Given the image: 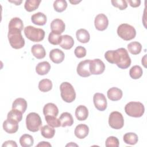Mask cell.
Masks as SVG:
<instances>
[{
    "label": "cell",
    "instance_id": "1",
    "mask_svg": "<svg viewBox=\"0 0 147 147\" xmlns=\"http://www.w3.org/2000/svg\"><path fill=\"white\" fill-rule=\"evenodd\" d=\"M105 57L108 62L115 64L121 69H126L131 64L127 51L123 48L107 51L105 53Z\"/></svg>",
    "mask_w": 147,
    "mask_h": 147
},
{
    "label": "cell",
    "instance_id": "2",
    "mask_svg": "<svg viewBox=\"0 0 147 147\" xmlns=\"http://www.w3.org/2000/svg\"><path fill=\"white\" fill-rule=\"evenodd\" d=\"M125 111L129 116L138 118L143 115L145 107L144 105L140 102H130L125 106Z\"/></svg>",
    "mask_w": 147,
    "mask_h": 147
},
{
    "label": "cell",
    "instance_id": "3",
    "mask_svg": "<svg viewBox=\"0 0 147 147\" xmlns=\"http://www.w3.org/2000/svg\"><path fill=\"white\" fill-rule=\"evenodd\" d=\"M60 94L62 99L67 103L72 102L76 98V92L72 86L68 82L62 83L60 86Z\"/></svg>",
    "mask_w": 147,
    "mask_h": 147
},
{
    "label": "cell",
    "instance_id": "4",
    "mask_svg": "<svg viewBox=\"0 0 147 147\" xmlns=\"http://www.w3.org/2000/svg\"><path fill=\"white\" fill-rule=\"evenodd\" d=\"M24 33L26 38L33 42L41 41L45 37V32L43 29L30 25L24 28Z\"/></svg>",
    "mask_w": 147,
    "mask_h": 147
},
{
    "label": "cell",
    "instance_id": "5",
    "mask_svg": "<svg viewBox=\"0 0 147 147\" xmlns=\"http://www.w3.org/2000/svg\"><path fill=\"white\" fill-rule=\"evenodd\" d=\"M42 125L41 119L36 113H29L26 118V125L28 130L36 132L39 130Z\"/></svg>",
    "mask_w": 147,
    "mask_h": 147
},
{
    "label": "cell",
    "instance_id": "6",
    "mask_svg": "<svg viewBox=\"0 0 147 147\" xmlns=\"http://www.w3.org/2000/svg\"><path fill=\"white\" fill-rule=\"evenodd\" d=\"M118 35L125 41H129L135 38L136 31L135 28L127 24H122L117 28Z\"/></svg>",
    "mask_w": 147,
    "mask_h": 147
},
{
    "label": "cell",
    "instance_id": "7",
    "mask_svg": "<svg viewBox=\"0 0 147 147\" xmlns=\"http://www.w3.org/2000/svg\"><path fill=\"white\" fill-rule=\"evenodd\" d=\"M7 37L11 47L14 49H21L25 45V40L20 31L9 30Z\"/></svg>",
    "mask_w": 147,
    "mask_h": 147
},
{
    "label": "cell",
    "instance_id": "8",
    "mask_svg": "<svg viewBox=\"0 0 147 147\" xmlns=\"http://www.w3.org/2000/svg\"><path fill=\"white\" fill-rule=\"evenodd\" d=\"M109 124L114 129H120L124 125V119L122 114L118 111H113L109 117Z\"/></svg>",
    "mask_w": 147,
    "mask_h": 147
},
{
    "label": "cell",
    "instance_id": "9",
    "mask_svg": "<svg viewBox=\"0 0 147 147\" xmlns=\"http://www.w3.org/2000/svg\"><path fill=\"white\" fill-rule=\"evenodd\" d=\"M105 69V65L104 63L99 59H95L90 60V71L92 75L102 74Z\"/></svg>",
    "mask_w": 147,
    "mask_h": 147
},
{
    "label": "cell",
    "instance_id": "10",
    "mask_svg": "<svg viewBox=\"0 0 147 147\" xmlns=\"http://www.w3.org/2000/svg\"><path fill=\"white\" fill-rule=\"evenodd\" d=\"M93 101L95 108L99 111H104L107 108V100L104 94L95 93L93 96Z\"/></svg>",
    "mask_w": 147,
    "mask_h": 147
},
{
    "label": "cell",
    "instance_id": "11",
    "mask_svg": "<svg viewBox=\"0 0 147 147\" xmlns=\"http://www.w3.org/2000/svg\"><path fill=\"white\" fill-rule=\"evenodd\" d=\"M95 28L99 31H103L107 29L109 25V20L107 16L102 13L98 14L94 20Z\"/></svg>",
    "mask_w": 147,
    "mask_h": 147
},
{
    "label": "cell",
    "instance_id": "12",
    "mask_svg": "<svg viewBox=\"0 0 147 147\" xmlns=\"http://www.w3.org/2000/svg\"><path fill=\"white\" fill-rule=\"evenodd\" d=\"M90 60L81 61L78 65L76 71L78 74L83 78L90 76L91 74L90 71Z\"/></svg>",
    "mask_w": 147,
    "mask_h": 147
},
{
    "label": "cell",
    "instance_id": "13",
    "mask_svg": "<svg viewBox=\"0 0 147 147\" xmlns=\"http://www.w3.org/2000/svg\"><path fill=\"white\" fill-rule=\"evenodd\" d=\"M3 129L7 133H15L18 129V122L14 120L7 118L3 123Z\"/></svg>",
    "mask_w": 147,
    "mask_h": 147
},
{
    "label": "cell",
    "instance_id": "14",
    "mask_svg": "<svg viewBox=\"0 0 147 147\" xmlns=\"http://www.w3.org/2000/svg\"><path fill=\"white\" fill-rule=\"evenodd\" d=\"M65 25L63 20L59 18L53 20L51 23V29L52 32L61 34L65 30Z\"/></svg>",
    "mask_w": 147,
    "mask_h": 147
},
{
    "label": "cell",
    "instance_id": "15",
    "mask_svg": "<svg viewBox=\"0 0 147 147\" xmlns=\"http://www.w3.org/2000/svg\"><path fill=\"white\" fill-rule=\"evenodd\" d=\"M65 57L64 52L57 48L52 49L49 52V58L52 62L56 64L61 63Z\"/></svg>",
    "mask_w": 147,
    "mask_h": 147
},
{
    "label": "cell",
    "instance_id": "16",
    "mask_svg": "<svg viewBox=\"0 0 147 147\" xmlns=\"http://www.w3.org/2000/svg\"><path fill=\"white\" fill-rule=\"evenodd\" d=\"M89 133V128L85 124H79L77 125L74 130L75 136L79 139L84 138Z\"/></svg>",
    "mask_w": 147,
    "mask_h": 147
},
{
    "label": "cell",
    "instance_id": "17",
    "mask_svg": "<svg viewBox=\"0 0 147 147\" xmlns=\"http://www.w3.org/2000/svg\"><path fill=\"white\" fill-rule=\"evenodd\" d=\"M108 98L112 101H117L120 100L123 95L122 91L117 87H111L107 92Z\"/></svg>",
    "mask_w": 147,
    "mask_h": 147
},
{
    "label": "cell",
    "instance_id": "18",
    "mask_svg": "<svg viewBox=\"0 0 147 147\" xmlns=\"http://www.w3.org/2000/svg\"><path fill=\"white\" fill-rule=\"evenodd\" d=\"M43 114L45 116L50 115L57 117L59 114V109L55 104L48 103L44 106Z\"/></svg>",
    "mask_w": 147,
    "mask_h": 147
},
{
    "label": "cell",
    "instance_id": "19",
    "mask_svg": "<svg viewBox=\"0 0 147 147\" xmlns=\"http://www.w3.org/2000/svg\"><path fill=\"white\" fill-rule=\"evenodd\" d=\"M31 52L33 55L38 59H41L45 57L46 52L44 47L41 44H34L32 47Z\"/></svg>",
    "mask_w": 147,
    "mask_h": 147
},
{
    "label": "cell",
    "instance_id": "20",
    "mask_svg": "<svg viewBox=\"0 0 147 147\" xmlns=\"http://www.w3.org/2000/svg\"><path fill=\"white\" fill-rule=\"evenodd\" d=\"M9 30H17L21 32L24 28L22 21L18 17L13 18L9 23Z\"/></svg>",
    "mask_w": 147,
    "mask_h": 147
},
{
    "label": "cell",
    "instance_id": "21",
    "mask_svg": "<svg viewBox=\"0 0 147 147\" xmlns=\"http://www.w3.org/2000/svg\"><path fill=\"white\" fill-rule=\"evenodd\" d=\"M61 126L65 127V126H71L74 123V119L72 115L68 112L63 113L59 118Z\"/></svg>",
    "mask_w": 147,
    "mask_h": 147
},
{
    "label": "cell",
    "instance_id": "22",
    "mask_svg": "<svg viewBox=\"0 0 147 147\" xmlns=\"http://www.w3.org/2000/svg\"><path fill=\"white\" fill-rule=\"evenodd\" d=\"M88 115L87 108L84 105L78 106L75 110V116L79 121L86 120Z\"/></svg>",
    "mask_w": 147,
    "mask_h": 147
},
{
    "label": "cell",
    "instance_id": "23",
    "mask_svg": "<svg viewBox=\"0 0 147 147\" xmlns=\"http://www.w3.org/2000/svg\"><path fill=\"white\" fill-rule=\"evenodd\" d=\"M32 22L37 25H44L47 22V16L41 12H38L33 14L31 17Z\"/></svg>",
    "mask_w": 147,
    "mask_h": 147
},
{
    "label": "cell",
    "instance_id": "24",
    "mask_svg": "<svg viewBox=\"0 0 147 147\" xmlns=\"http://www.w3.org/2000/svg\"><path fill=\"white\" fill-rule=\"evenodd\" d=\"M27 108V102L26 100L22 98H17L12 104V109H16L24 113Z\"/></svg>",
    "mask_w": 147,
    "mask_h": 147
},
{
    "label": "cell",
    "instance_id": "25",
    "mask_svg": "<svg viewBox=\"0 0 147 147\" xmlns=\"http://www.w3.org/2000/svg\"><path fill=\"white\" fill-rule=\"evenodd\" d=\"M51 69V64L48 61H42L36 65V71L39 75H44L47 74Z\"/></svg>",
    "mask_w": 147,
    "mask_h": 147
},
{
    "label": "cell",
    "instance_id": "26",
    "mask_svg": "<svg viewBox=\"0 0 147 147\" xmlns=\"http://www.w3.org/2000/svg\"><path fill=\"white\" fill-rule=\"evenodd\" d=\"M74 45V40L73 38L69 35L65 34L62 36L61 41L59 45L63 49L68 50L72 48Z\"/></svg>",
    "mask_w": 147,
    "mask_h": 147
},
{
    "label": "cell",
    "instance_id": "27",
    "mask_svg": "<svg viewBox=\"0 0 147 147\" xmlns=\"http://www.w3.org/2000/svg\"><path fill=\"white\" fill-rule=\"evenodd\" d=\"M77 40L82 43H87L90 41V36L88 32L84 29H80L76 31Z\"/></svg>",
    "mask_w": 147,
    "mask_h": 147
},
{
    "label": "cell",
    "instance_id": "28",
    "mask_svg": "<svg viewBox=\"0 0 147 147\" xmlns=\"http://www.w3.org/2000/svg\"><path fill=\"white\" fill-rule=\"evenodd\" d=\"M40 129L41 135L45 138H52L55 136V130L49 125H44Z\"/></svg>",
    "mask_w": 147,
    "mask_h": 147
},
{
    "label": "cell",
    "instance_id": "29",
    "mask_svg": "<svg viewBox=\"0 0 147 147\" xmlns=\"http://www.w3.org/2000/svg\"><path fill=\"white\" fill-rule=\"evenodd\" d=\"M38 89L44 92L50 91L52 88V83L48 79H44L40 80L38 83Z\"/></svg>",
    "mask_w": 147,
    "mask_h": 147
},
{
    "label": "cell",
    "instance_id": "30",
    "mask_svg": "<svg viewBox=\"0 0 147 147\" xmlns=\"http://www.w3.org/2000/svg\"><path fill=\"white\" fill-rule=\"evenodd\" d=\"M20 143L22 147H30L33 145L34 140L32 136L24 134L20 137Z\"/></svg>",
    "mask_w": 147,
    "mask_h": 147
},
{
    "label": "cell",
    "instance_id": "31",
    "mask_svg": "<svg viewBox=\"0 0 147 147\" xmlns=\"http://www.w3.org/2000/svg\"><path fill=\"white\" fill-rule=\"evenodd\" d=\"M41 2L38 0H27L24 5L25 9L29 12L33 11L38 7Z\"/></svg>",
    "mask_w": 147,
    "mask_h": 147
},
{
    "label": "cell",
    "instance_id": "32",
    "mask_svg": "<svg viewBox=\"0 0 147 147\" xmlns=\"http://www.w3.org/2000/svg\"><path fill=\"white\" fill-rule=\"evenodd\" d=\"M127 49L130 53L133 55H138L141 51L142 45L139 42L133 41L127 45Z\"/></svg>",
    "mask_w": 147,
    "mask_h": 147
},
{
    "label": "cell",
    "instance_id": "33",
    "mask_svg": "<svg viewBox=\"0 0 147 147\" xmlns=\"http://www.w3.org/2000/svg\"><path fill=\"white\" fill-rule=\"evenodd\" d=\"M123 141L124 142L129 145H135L137 144L138 140V136L132 132L127 133L123 136Z\"/></svg>",
    "mask_w": 147,
    "mask_h": 147
},
{
    "label": "cell",
    "instance_id": "34",
    "mask_svg": "<svg viewBox=\"0 0 147 147\" xmlns=\"http://www.w3.org/2000/svg\"><path fill=\"white\" fill-rule=\"evenodd\" d=\"M142 69L139 65L133 66L129 71L130 76L133 79H138L140 78L142 75Z\"/></svg>",
    "mask_w": 147,
    "mask_h": 147
},
{
    "label": "cell",
    "instance_id": "35",
    "mask_svg": "<svg viewBox=\"0 0 147 147\" xmlns=\"http://www.w3.org/2000/svg\"><path fill=\"white\" fill-rule=\"evenodd\" d=\"M7 118L14 120L18 122H20L22 118V113L20 111L18 110L13 109L11 110L7 115Z\"/></svg>",
    "mask_w": 147,
    "mask_h": 147
},
{
    "label": "cell",
    "instance_id": "36",
    "mask_svg": "<svg viewBox=\"0 0 147 147\" xmlns=\"http://www.w3.org/2000/svg\"><path fill=\"white\" fill-rule=\"evenodd\" d=\"M67 7V3L65 0H56L53 2V7L55 11L61 13L64 11Z\"/></svg>",
    "mask_w": 147,
    "mask_h": 147
},
{
    "label": "cell",
    "instance_id": "37",
    "mask_svg": "<svg viewBox=\"0 0 147 147\" xmlns=\"http://www.w3.org/2000/svg\"><path fill=\"white\" fill-rule=\"evenodd\" d=\"M45 119L48 125L51 126L53 127H58L61 126V123L60 119L57 118L55 116H50L47 115L45 116Z\"/></svg>",
    "mask_w": 147,
    "mask_h": 147
},
{
    "label": "cell",
    "instance_id": "38",
    "mask_svg": "<svg viewBox=\"0 0 147 147\" xmlns=\"http://www.w3.org/2000/svg\"><path fill=\"white\" fill-rule=\"evenodd\" d=\"M61 38L62 36L60 34H56L51 32L48 36V41L51 44L57 45H59L61 42Z\"/></svg>",
    "mask_w": 147,
    "mask_h": 147
},
{
    "label": "cell",
    "instance_id": "39",
    "mask_svg": "<svg viewBox=\"0 0 147 147\" xmlns=\"http://www.w3.org/2000/svg\"><path fill=\"white\" fill-rule=\"evenodd\" d=\"M119 140L118 139L114 136L109 137L105 142L106 146L107 147H118L119 146Z\"/></svg>",
    "mask_w": 147,
    "mask_h": 147
},
{
    "label": "cell",
    "instance_id": "40",
    "mask_svg": "<svg viewBox=\"0 0 147 147\" xmlns=\"http://www.w3.org/2000/svg\"><path fill=\"white\" fill-rule=\"evenodd\" d=\"M113 6L118 8L119 10H125L127 7V4L125 0H113L111 1Z\"/></svg>",
    "mask_w": 147,
    "mask_h": 147
},
{
    "label": "cell",
    "instance_id": "41",
    "mask_svg": "<svg viewBox=\"0 0 147 147\" xmlns=\"http://www.w3.org/2000/svg\"><path fill=\"white\" fill-rule=\"evenodd\" d=\"M86 49L84 47L82 46H78L77 47L74 51L75 55L78 58H82L86 56Z\"/></svg>",
    "mask_w": 147,
    "mask_h": 147
},
{
    "label": "cell",
    "instance_id": "42",
    "mask_svg": "<svg viewBox=\"0 0 147 147\" xmlns=\"http://www.w3.org/2000/svg\"><path fill=\"white\" fill-rule=\"evenodd\" d=\"M127 2L133 7H138L141 4V1L140 0H128Z\"/></svg>",
    "mask_w": 147,
    "mask_h": 147
},
{
    "label": "cell",
    "instance_id": "43",
    "mask_svg": "<svg viewBox=\"0 0 147 147\" xmlns=\"http://www.w3.org/2000/svg\"><path fill=\"white\" fill-rule=\"evenodd\" d=\"M2 147L4 146H14V147H17V145L16 142L12 140H9L5 141L3 144H2Z\"/></svg>",
    "mask_w": 147,
    "mask_h": 147
},
{
    "label": "cell",
    "instance_id": "44",
    "mask_svg": "<svg viewBox=\"0 0 147 147\" xmlns=\"http://www.w3.org/2000/svg\"><path fill=\"white\" fill-rule=\"evenodd\" d=\"M36 146H51V145L48 142L42 141L40 142L38 144H37Z\"/></svg>",
    "mask_w": 147,
    "mask_h": 147
},
{
    "label": "cell",
    "instance_id": "45",
    "mask_svg": "<svg viewBox=\"0 0 147 147\" xmlns=\"http://www.w3.org/2000/svg\"><path fill=\"white\" fill-rule=\"evenodd\" d=\"M9 2H11V3H14L16 5H20L22 3V1H9Z\"/></svg>",
    "mask_w": 147,
    "mask_h": 147
},
{
    "label": "cell",
    "instance_id": "46",
    "mask_svg": "<svg viewBox=\"0 0 147 147\" xmlns=\"http://www.w3.org/2000/svg\"><path fill=\"white\" fill-rule=\"evenodd\" d=\"M145 58H146V55H145L144 57L142 59V64L144 65L145 67H146V65H145V64H146V62H145L146 60H145Z\"/></svg>",
    "mask_w": 147,
    "mask_h": 147
},
{
    "label": "cell",
    "instance_id": "47",
    "mask_svg": "<svg viewBox=\"0 0 147 147\" xmlns=\"http://www.w3.org/2000/svg\"><path fill=\"white\" fill-rule=\"evenodd\" d=\"M69 2H70V3H71L72 4L75 5V4H76V3H78L80 2L81 1H70Z\"/></svg>",
    "mask_w": 147,
    "mask_h": 147
},
{
    "label": "cell",
    "instance_id": "48",
    "mask_svg": "<svg viewBox=\"0 0 147 147\" xmlns=\"http://www.w3.org/2000/svg\"><path fill=\"white\" fill-rule=\"evenodd\" d=\"M70 145H75V146H78L76 144H74V145H73V144H67L66 146H70Z\"/></svg>",
    "mask_w": 147,
    "mask_h": 147
}]
</instances>
